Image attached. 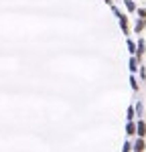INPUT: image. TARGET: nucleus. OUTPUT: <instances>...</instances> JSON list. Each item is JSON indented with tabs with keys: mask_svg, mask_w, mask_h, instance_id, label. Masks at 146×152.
<instances>
[{
	"mask_svg": "<svg viewBox=\"0 0 146 152\" xmlns=\"http://www.w3.org/2000/svg\"><path fill=\"white\" fill-rule=\"evenodd\" d=\"M134 150H136V152H142V150H144V140H138V142H136V146H134Z\"/></svg>",
	"mask_w": 146,
	"mask_h": 152,
	"instance_id": "f257e3e1",
	"label": "nucleus"
},
{
	"mask_svg": "<svg viewBox=\"0 0 146 152\" xmlns=\"http://www.w3.org/2000/svg\"><path fill=\"white\" fill-rule=\"evenodd\" d=\"M138 134H140V136H144V134H146V126H144V122H140V124H138Z\"/></svg>",
	"mask_w": 146,
	"mask_h": 152,
	"instance_id": "f03ea898",
	"label": "nucleus"
},
{
	"mask_svg": "<svg viewBox=\"0 0 146 152\" xmlns=\"http://www.w3.org/2000/svg\"><path fill=\"white\" fill-rule=\"evenodd\" d=\"M144 27H146V20H144V18H142V20H140V22L136 25V31H142Z\"/></svg>",
	"mask_w": 146,
	"mask_h": 152,
	"instance_id": "7ed1b4c3",
	"label": "nucleus"
},
{
	"mask_svg": "<svg viewBox=\"0 0 146 152\" xmlns=\"http://www.w3.org/2000/svg\"><path fill=\"white\" fill-rule=\"evenodd\" d=\"M105 2H108V4H110V2H112V0H105Z\"/></svg>",
	"mask_w": 146,
	"mask_h": 152,
	"instance_id": "20e7f679",
	"label": "nucleus"
}]
</instances>
